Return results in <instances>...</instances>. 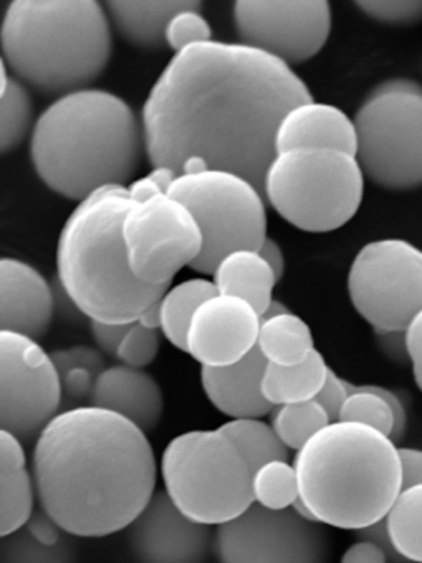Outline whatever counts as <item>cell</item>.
<instances>
[{
	"instance_id": "22",
	"label": "cell",
	"mask_w": 422,
	"mask_h": 563,
	"mask_svg": "<svg viewBox=\"0 0 422 563\" xmlns=\"http://www.w3.org/2000/svg\"><path fill=\"white\" fill-rule=\"evenodd\" d=\"M35 507V487L23 441L0 430V537L19 529Z\"/></svg>"
},
{
	"instance_id": "50",
	"label": "cell",
	"mask_w": 422,
	"mask_h": 563,
	"mask_svg": "<svg viewBox=\"0 0 422 563\" xmlns=\"http://www.w3.org/2000/svg\"><path fill=\"white\" fill-rule=\"evenodd\" d=\"M158 301H160V299H158ZM158 301L148 306V308L138 316L137 321L144 324L145 328L160 329V308H158Z\"/></svg>"
},
{
	"instance_id": "4",
	"label": "cell",
	"mask_w": 422,
	"mask_h": 563,
	"mask_svg": "<svg viewBox=\"0 0 422 563\" xmlns=\"http://www.w3.org/2000/svg\"><path fill=\"white\" fill-rule=\"evenodd\" d=\"M292 464L299 487L293 509L335 529H362L382 519L402 487L396 441L356 421L320 428Z\"/></svg>"
},
{
	"instance_id": "17",
	"label": "cell",
	"mask_w": 422,
	"mask_h": 563,
	"mask_svg": "<svg viewBox=\"0 0 422 563\" xmlns=\"http://www.w3.org/2000/svg\"><path fill=\"white\" fill-rule=\"evenodd\" d=\"M259 324V312L249 302L216 292L191 314L185 352L201 367L234 364L256 347Z\"/></svg>"
},
{
	"instance_id": "26",
	"label": "cell",
	"mask_w": 422,
	"mask_h": 563,
	"mask_svg": "<svg viewBox=\"0 0 422 563\" xmlns=\"http://www.w3.org/2000/svg\"><path fill=\"white\" fill-rule=\"evenodd\" d=\"M256 349L267 364L296 365L315 349L309 324L293 312L260 319Z\"/></svg>"
},
{
	"instance_id": "51",
	"label": "cell",
	"mask_w": 422,
	"mask_h": 563,
	"mask_svg": "<svg viewBox=\"0 0 422 563\" xmlns=\"http://www.w3.org/2000/svg\"><path fill=\"white\" fill-rule=\"evenodd\" d=\"M290 309L287 308L286 305H284L282 301H279V299H270L269 305H267V308L264 309L263 314H260V319H267V318H274V316L284 314V312H289Z\"/></svg>"
},
{
	"instance_id": "11",
	"label": "cell",
	"mask_w": 422,
	"mask_h": 563,
	"mask_svg": "<svg viewBox=\"0 0 422 563\" xmlns=\"http://www.w3.org/2000/svg\"><path fill=\"white\" fill-rule=\"evenodd\" d=\"M348 295L375 331H404L422 309V250L401 239L366 243L349 265Z\"/></svg>"
},
{
	"instance_id": "45",
	"label": "cell",
	"mask_w": 422,
	"mask_h": 563,
	"mask_svg": "<svg viewBox=\"0 0 422 563\" xmlns=\"http://www.w3.org/2000/svg\"><path fill=\"white\" fill-rule=\"evenodd\" d=\"M343 563H382L388 562L386 553L376 543L365 539H356L355 543L345 550Z\"/></svg>"
},
{
	"instance_id": "44",
	"label": "cell",
	"mask_w": 422,
	"mask_h": 563,
	"mask_svg": "<svg viewBox=\"0 0 422 563\" xmlns=\"http://www.w3.org/2000/svg\"><path fill=\"white\" fill-rule=\"evenodd\" d=\"M382 354L396 364H409L404 331H375Z\"/></svg>"
},
{
	"instance_id": "43",
	"label": "cell",
	"mask_w": 422,
	"mask_h": 563,
	"mask_svg": "<svg viewBox=\"0 0 422 563\" xmlns=\"http://www.w3.org/2000/svg\"><path fill=\"white\" fill-rule=\"evenodd\" d=\"M353 532L356 533V539H365L369 540V542L376 543V545L386 553V556H388V562H401V556L398 555L395 547H392L391 539H389L385 517L376 520V522L362 527V529L353 530Z\"/></svg>"
},
{
	"instance_id": "32",
	"label": "cell",
	"mask_w": 422,
	"mask_h": 563,
	"mask_svg": "<svg viewBox=\"0 0 422 563\" xmlns=\"http://www.w3.org/2000/svg\"><path fill=\"white\" fill-rule=\"evenodd\" d=\"M33 101L22 81L10 78L0 98V154L15 150L32 133Z\"/></svg>"
},
{
	"instance_id": "6",
	"label": "cell",
	"mask_w": 422,
	"mask_h": 563,
	"mask_svg": "<svg viewBox=\"0 0 422 563\" xmlns=\"http://www.w3.org/2000/svg\"><path fill=\"white\" fill-rule=\"evenodd\" d=\"M0 51L23 85L69 93L108 67L111 22L98 0H13L0 25Z\"/></svg>"
},
{
	"instance_id": "9",
	"label": "cell",
	"mask_w": 422,
	"mask_h": 563,
	"mask_svg": "<svg viewBox=\"0 0 422 563\" xmlns=\"http://www.w3.org/2000/svg\"><path fill=\"white\" fill-rule=\"evenodd\" d=\"M355 157L388 190L422 187V85L391 78L373 88L353 118Z\"/></svg>"
},
{
	"instance_id": "52",
	"label": "cell",
	"mask_w": 422,
	"mask_h": 563,
	"mask_svg": "<svg viewBox=\"0 0 422 563\" xmlns=\"http://www.w3.org/2000/svg\"><path fill=\"white\" fill-rule=\"evenodd\" d=\"M9 70H7L5 60H3L2 54H0V98L5 95L7 87H9Z\"/></svg>"
},
{
	"instance_id": "5",
	"label": "cell",
	"mask_w": 422,
	"mask_h": 563,
	"mask_svg": "<svg viewBox=\"0 0 422 563\" xmlns=\"http://www.w3.org/2000/svg\"><path fill=\"white\" fill-rule=\"evenodd\" d=\"M131 202L125 186L99 187L79 200L59 233L58 286L89 321H137L168 288L145 285L129 268L121 222Z\"/></svg>"
},
{
	"instance_id": "40",
	"label": "cell",
	"mask_w": 422,
	"mask_h": 563,
	"mask_svg": "<svg viewBox=\"0 0 422 563\" xmlns=\"http://www.w3.org/2000/svg\"><path fill=\"white\" fill-rule=\"evenodd\" d=\"M348 395V382L343 380L340 375H336L335 372L330 368L322 388H320L319 394L315 395V400L325 408L330 420L335 421L338 420L340 410H342L343 404H345Z\"/></svg>"
},
{
	"instance_id": "48",
	"label": "cell",
	"mask_w": 422,
	"mask_h": 563,
	"mask_svg": "<svg viewBox=\"0 0 422 563\" xmlns=\"http://www.w3.org/2000/svg\"><path fill=\"white\" fill-rule=\"evenodd\" d=\"M125 189H127V196L132 202H144V200L152 199L158 194H164L148 176L132 180L129 186H125Z\"/></svg>"
},
{
	"instance_id": "31",
	"label": "cell",
	"mask_w": 422,
	"mask_h": 563,
	"mask_svg": "<svg viewBox=\"0 0 422 563\" xmlns=\"http://www.w3.org/2000/svg\"><path fill=\"white\" fill-rule=\"evenodd\" d=\"M273 413L274 430L289 450H299L310 437L320 428L330 423L325 408L312 398V400L297 401V404L279 405L270 410Z\"/></svg>"
},
{
	"instance_id": "25",
	"label": "cell",
	"mask_w": 422,
	"mask_h": 563,
	"mask_svg": "<svg viewBox=\"0 0 422 563\" xmlns=\"http://www.w3.org/2000/svg\"><path fill=\"white\" fill-rule=\"evenodd\" d=\"M330 367L325 358L316 349H313L302 362L296 365L266 364L260 391L273 407L279 405L297 404L315 398L325 382Z\"/></svg>"
},
{
	"instance_id": "39",
	"label": "cell",
	"mask_w": 422,
	"mask_h": 563,
	"mask_svg": "<svg viewBox=\"0 0 422 563\" xmlns=\"http://www.w3.org/2000/svg\"><path fill=\"white\" fill-rule=\"evenodd\" d=\"M98 375L88 367H69L58 372L62 401L75 404V401L89 400L92 385H95Z\"/></svg>"
},
{
	"instance_id": "7",
	"label": "cell",
	"mask_w": 422,
	"mask_h": 563,
	"mask_svg": "<svg viewBox=\"0 0 422 563\" xmlns=\"http://www.w3.org/2000/svg\"><path fill=\"white\" fill-rule=\"evenodd\" d=\"M365 174L355 154L340 150H287L274 154L263 196L280 217L302 232L338 230L358 212Z\"/></svg>"
},
{
	"instance_id": "24",
	"label": "cell",
	"mask_w": 422,
	"mask_h": 563,
	"mask_svg": "<svg viewBox=\"0 0 422 563\" xmlns=\"http://www.w3.org/2000/svg\"><path fill=\"white\" fill-rule=\"evenodd\" d=\"M214 288L221 295L237 296L249 302L259 316L273 299L277 278L257 250L237 249L214 265Z\"/></svg>"
},
{
	"instance_id": "46",
	"label": "cell",
	"mask_w": 422,
	"mask_h": 563,
	"mask_svg": "<svg viewBox=\"0 0 422 563\" xmlns=\"http://www.w3.org/2000/svg\"><path fill=\"white\" fill-rule=\"evenodd\" d=\"M401 457L402 486L422 483V450L419 448H399Z\"/></svg>"
},
{
	"instance_id": "29",
	"label": "cell",
	"mask_w": 422,
	"mask_h": 563,
	"mask_svg": "<svg viewBox=\"0 0 422 563\" xmlns=\"http://www.w3.org/2000/svg\"><path fill=\"white\" fill-rule=\"evenodd\" d=\"M220 430L233 441L251 471L270 460H289V448L277 437L273 424L257 417L230 418Z\"/></svg>"
},
{
	"instance_id": "37",
	"label": "cell",
	"mask_w": 422,
	"mask_h": 563,
	"mask_svg": "<svg viewBox=\"0 0 422 563\" xmlns=\"http://www.w3.org/2000/svg\"><path fill=\"white\" fill-rule=\"evenodd\" d=\"M355 5L381 24L412 25L422 21V0H359Z\"/></svg>"
},
{
	"instance_id": "33",
	"label": "cell",
	"mask_w": 422,
	"mask_h": 563,
	"mask_svg": "<svg viewBox=\"0 0 422 563\" xmlns=\"http://www.w3.org/2000/svg\"><path fill=\"white\" fill-rule=\"evenodd\" d=\"M75 559V545L69 539L46 543L23 526L0 537V562H71Z\"/></svg>"
},
{
	"instance_id": "1",
	"label": "cell",
	"mask_w": 422,
	"mask_h": 563,
	"mask_svg": "<svg viewBox=\"0 0 422 563\" xmlns=\"http://www.w3.org/2000/svg\"><path fill=\"white\" fill-rule=\"evenodd\" d=\"M310 100L306 81L266 52L214 41L190 45L174 55L145 98L144 151L152 166L178 174L188 157H201L263 192L280 118Z\"/></svg>"
},
{
	"instance_id": "13",
	"label": "cell",
	"mask_w": 422,
	"mask_h": 563,
	"mask_svg": "<svg viewBox=\"0 0 422 563\" xmlns=\"http://www.w3.org/2000/svg\"><path fill=\"white\" fill-rule=\"evenodd\" d=\"M213 553L220 562H326L332 540L326 526L292 506L269 509L253 503L214 530Z\"/></svg>"
},
{
	"instance_id": "18",
	"label": "cell",
	"mask_w": 422,
	"mask_h": 563,
	"mask_svg": "<svg viewBox=\"0 0 422 563\" xmlns=\"http://www.w3.org/2000/svg\"><path fill=\"white\" fill-rule=\"evenodd\" d=\"M55 312V291L26 262L0 258V331L33 339L46 334Z\"/></svg>"
},
{
	"instance_id": "36",
	"label": "cell",
	"mask_w": 422,
	"mask_h": 563,
	"mask_svg": "<svg viewBox=\"0 0 422 563\" xmlns=\"http://www.w3.org/2000/svg\"><path fill=\"white\" fill-rule=\"evenodd\" d=\"M201 8L184 9L171 15L170 21L165 25V45L177 52L195 44H203L211 41V27Z\"/></svg>"
},
{
	"instance_id": "27",
	"label": "cell",
	"mask_w": 422,
	"mask_h": 563,
	"mask_svg": "<svg viewBox=\"0 0 422 563\" xmlns=\"http://www.w3.org/2000/svg\"><path fill=\"white\" fill-rule=\"evenodd\" d=\"M398 555L422 563V483L402 486L385 516Z\"/></svg>"
},
{
	"instance_id": "35",
	"label": "cell",
	"mask_w": 422,
	"mask_h": 563,
	"mask_svg": "<svg viewBox=\"0 0 422 563\" xmlns=\"http://www.w3.org/2000/svg\"><path fill=\"white\" fill-rule=\"evenodd\" d=\"M160 351L158 329L145 328L138 321L131 322L119 342L114 357L129 367L144 368L151 365Z\"/></svg>"
},
{
	"instance_id": "38",
	"label": "cell",
	"mask_w": 422,
	"mask_h": 563,
	"mask_svg": "<svg viewBox=\"0 0 422 563\" xmlns=\"http://www.w3.org/2000/svg\"><path fill=\"white\" fill-rule=\"evenodd\" d=\"M56 372L69 367H88L95 374H101L106 368L104 354L91 345H71V347L56 349L49 352Z\"/></svg>"
},
{
	"instance_id": "10",
	"label": "cell",
	"mask_w": 422,
	"mask_h": 563,
	"mask_svg": "<svg viewBox=\"0 0 422 563\" xmlns=\"http://www.w3.org/2000/svg\"><path fill=\"white\" fill-rule=\"evenodd\" d=\"M193 213L203 246L191 263L195 272L211 275L226 253L259 249L267 236L266 200L249 180L231 170L204 169L178 174L167 190Z\"/></svg>"
},
{
	"instance_id": "41",
	"label": "cell",
	"mask_w": 422,
	"mask_h": 563,
	"mask_svg": "<svg viewBox=\"0 0 422 563\" xmlns=\"http://www.w3.org/2000/svg\"><path fill=\"white\" fill-rule=\"evenodd\" d=\"M404 338L414 382L422 391V309L406 325Z\"/></svg>"
},
{
	"instance_id": "21",
	"label": "cell",
	"mask_w": 422,
	"mask_h": 563,
	"mask_svg": "<svg viewBox=\"0 0 422 563\" xmlns=\"http://www.w3.org/2000/svg\"><path fill=\"white\" fill-rule=\"evenodd\" d=\"M267 362L256 347L240 361L224 367H201V387L210 404L230 418H263L273 405L260 391Z\"/></svg>"
},
{
	"instance_id": "16",
	"label": "cell",
	"mask_w": 422,
	"mask_h": 563,
	"mask_svg": "<svg viewBox=\"0 0 422 563\" xmlns=\"http://www.w3.org/2000/svg\"><path fill=\"white\" fill-rule=\"evenodd\" d=\"M127 529L141 562H204L213 553V526L181 512L164 489L154 490Z\"/></svg>"
},
{
	"instance_id": "34",
	"label": "cell",
	"mask_w": 422,
	"mask_h": 563,
	"mask_svg": "<svg viewBox=\"0 0 422 563\" xmlns=\"http://www.w3.org/2000/svg\"><path fill=\"white\" fill-rule=\"evenodd\" d=\"M349 395L338 413V420L368 424L391 437L395 430V413L385 397L369 390L365 385L348 382Z\"/></svg>"
},
{
	"instance_id": "12",
	"label": "cell",
	"mask_w": 422,
	"mask_h": 563,
	"mask_svg": "<svg viewBox=\"0 0 422 563\" xmlns=\"http://www.w3.org/2000/svg\"><path fill=\"white\" fill-rule=\"evenodd\" d=\"M121 235L132 275L152 286H170L203 246L193 213L168 194L131 202L122 217Z\"/></svg>"
},
{
	"instance_id": "2",
	"label": "cell",
	"mask_w": 422,
	"mask_h": 563,
	"mask_svg": "<svg viewBox=\"0 0 422 563\" xmlns=\"http://www.w3.org/2000/svg\"><path fill=\"white\" fill-rule=\"evenodd\" d=\"M30 470L40 507L78 537L127 529L157 484L147 433L95 405L58 411L36 434Z\"/></svg>"
},
{
	"instance_id": "20",
	"label": "cell",
	"mask_w": 422,
	"mask_h": 563,
	"mask_svg": "<svg viewBox=\"0 0 422 563\" xmlns=\"http://www.w3.org/2000/svg\"><path fill=\"white\" fill-rule=\"evenodd\" d=\"M340 150L355 154L356 133L352 118L333 107L310 100L286 111L274 134L276 153L287 150Z\"/></svg>"
},
{
	"instance_id": "23",
	"label": "cell",
	"mask_w": 422,
	"mask_h": 563,
	"mask_svg": "<svg viewBox=\"0 0 422 563\" xmlns=\"http://www.w3.org/2000/svg\"><path fill=\"white\" fill-rule=\"evenodd\" d=\"M201 8L197 0H109L104 9L111 27L135 47L162 48L165 45V25L171 15L184 9Z\"/></svg>"
},
{
	"instance_id": "15",
	"label": "cell",
	"mask_w": 422,
	"mask_h": 563,
	"mask_svg": "<svg viewBox=\"0 0 422 563\" xmlns=\"http://www.w3.org/2000/svg\"><path fill=\"white\" fill-rule=\"evenodd\" d=\"M233 21L241 44L292 67L325 47L332 8L326 0H237Z\"/></svg>"
},
{
	"instance_id": "28",
	"label": "cell",
	"mask_w": 422,
	"mask_h": 563,
	"mask_svg": "<svg viewBox=\"0 0 422 563\" xmlns=\"http://www.w3.org/2000/svg\"><path fill=\"white\" fill-rule=\"evenodd\" d=\"M216 295L213 282L204 278H191L187 282L168 286L158 301L160 308V331L175 347L185 351V334L195 309Z\"/></svg>"
},
{
	"instance_id": "14",
	"label": "cell",
	"mask_w": 422,
	"mask_h": 563,
	"mask_svg": "<svg viewBox=\"0 0 422 563\" xmlns=\"http://www.w3.org/2000/svg\"><path fill=\"white\" fill-rule=\"evenodd\" d=\"M62 407L58 372L36 339L0 331V430L33 440Z\"/></svg>"
},
{
	"instance_id": "49",
	"label": "cell",
	"mask_w": 422,
	"mask_h": 563,
	"mask_svg": "<svg viewBox=\"0 0 422 563\" xmlns=\"http://www.w3.org/2000/svg\"><path fill=\"white\" fill-rule=\"evenodd\" d=\"M147 176L157 184L158 189H160L162 192L167 194L168 187H170L171 183L177 179L178 173L177 170L171 169V167L155 166Z\"/></svg>"
},
{
	"instance_id": "47",
	"label": "cell",
	"mask_w": 422,
	"mask_h": 563,
	"mask_svg": "<svg viewBox=\"0 0 422 563\" xmlns=\"http://www.w3.org/2000/svg\"><path fill=\"white\" fill-rule=\"evenodd\" d=\"M257 253L263 256L264 262L270 266L274 275H276L277 282L284 276V272H286V256H284L282 249H280L279 243L274 239H269L266 236L264 242L260 243L259 249H257Z\"/></svg>"
},
{
	"instance_id": "30",
	"label": "cell",
	"mask_w": 422,
	"mask_h": 563,
	"mask_svg": "<svg viewBox=\"0 0 422 563\" xmlns=\"http://www.w3.org/2000/svg\"><path fill=\"white\" fill-rule=\"evenodd\" d=\"M253 503L269 509H286L299 497L296 467L289 460H270L251 473Z\"/></svg>"
},
{
	"instance_id": "8",
	"label": "cell",
	"mask_w": 422,
	"mask_h": 563,
	"mask_svg": "<svg viewBox=\"0 0 422 563\" xmlns=\"http://www.w3.org/2000/svg\"><path fill=\"white\" fill-rule=\"evenodd\" d=\"M249 464L220 430H191L171 438L160 457L164 490L198 522L220 526L253 504Z\"/></svg>"
},
{
	"instance_id": "42",
	"label": "cell",
	"mask_w": 422,
	"mask_h": 563,
	"mask_svg": "<svg viewBox=\"0 0 422 563\" xmlns=\"http://www.w3.org/2000/svg\"><path fill=\"white\" fill-rule=\"evenodd\" d=\"M131 324V322H129ZM129 324H112V322L91 321V334L99 351L114 357L122 335L127 331Z\"/></svg>"
},
{
	"instance_id": "3",
	"label": "cell",
	"mask_w": 422,
	"mask_h": 563,
	"mask_svg": "<svg viewBox=\"0 0 422 563\" xmlns=\"http://www.w3.org/2000/svg\"><path fill=\"white\" fill-rule=\"evenodd\" d=\"M144 140L127 101L81 88L56 98L33 123L30 157L42 183L69 200L104 186H125L137 173Z\"/></svg>"
},
{
	"instance_id": "19",
	"label": "cell",
	"mask_w": 422,
	"mask_h": 563,
	"mask_svg": "<svg viewBox=\"0 0 422 563\" xmlns=\"http://www.w3.org/2000/svg\"><path fill=\"white\" fill-rule=\"evenodd\" d=\"M89 405L122 415L148 433L164 413V394L158 382L144 368L119 364L106 367L96 377Z\"/></svg>"
}]
</instances>
